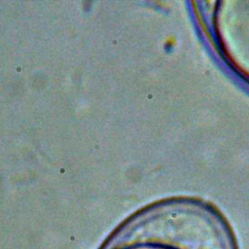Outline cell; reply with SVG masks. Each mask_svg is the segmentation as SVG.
Returning a JSON list of instances; mask_svg holds the SVG:
<instances>
[{"label":"cell","instance_id":"obj_1","mask_svg":"<svg viewBox=\"0 0 249 249\" xmlns=\"http://www.w3.org/2000/svg\"><path fill=\"white\" fill-rule=\"evenodd\" d=\"M104 249H237L226 224L209 209L173 203L145 212L123 226Z\"/></svg>","mask_w":249,"mask_h":249}]
</instances>
